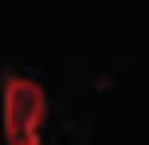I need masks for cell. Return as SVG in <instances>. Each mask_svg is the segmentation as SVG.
Wrapping results in <instances>:
<instances>
[{
	"label": "cell",
	"instance_id": "cell-1",
	"mask_svg": "<svg viewBox=\"0 0 149 145\" xmlns=\"http://www.w3.org/2000/svg\"><path fill=\"white\" fill-rule=\"evenodd\" d=\"M0 133L8 145H43L47 133V94L36 78L8 75L0 86Z\"/></svg>",
	"mask_w": 149,
	"mask_h": 145
}]
</instances>
